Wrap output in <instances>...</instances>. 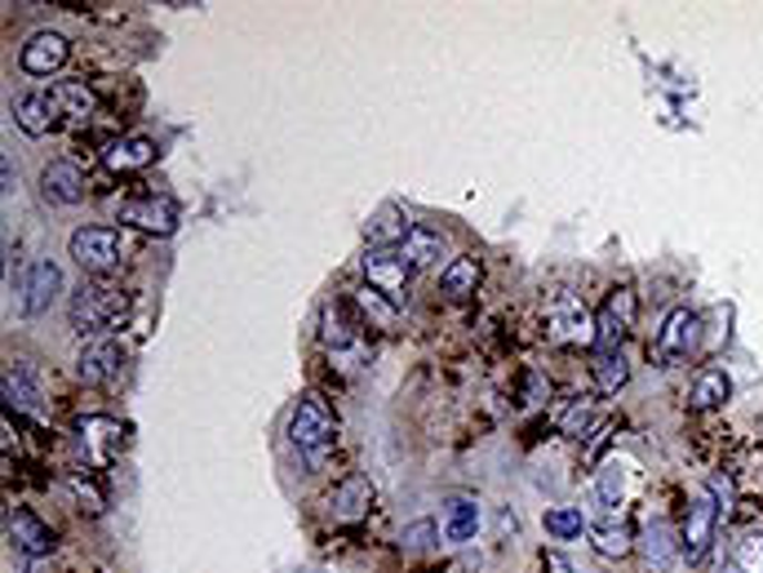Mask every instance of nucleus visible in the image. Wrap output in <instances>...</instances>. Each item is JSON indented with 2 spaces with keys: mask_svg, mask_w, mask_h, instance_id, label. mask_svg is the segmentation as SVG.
<instances>
[{
  "mask_svg": "<svg viewBox=\"0 0 763 573\" xmlns=\"http://www.w3.org/2000/svg\"><path fill=\"white\" fill-rule=\"evenodd\" d=\"M542 330H546V343H555V347H595L599 343L595 312L573 290H555L542 303Z\"/></svg>",
  "mask_w": 763,
  "mask_h": 573,
  "instance_id": "obj_1",
  "label": "nucleus"
},
{
  "mask_svg": "<svg viewBox=\"0 0 763 573\" xmlns=\"http://www.w3.org/2000/svg\"><path fill=\"white\" fill-rule=\"evenodd\" d=\"M289 440L302 449V454H324L333 440H337V414H333V405L324 400V396H302L297 400V409H293V418H289Z\"/></svg>",
  "mask_w": 763,
  "mask_h": 573,
  "instance_id": "obj_2",
  "label": "nucleus"
},
{
  "mask_svg": "<svg viewBox=\"0 0 763 573\" xmlns=\"http://www.w3.org/2000/svg\"><path fill=\"white\" fill-rule=\"evenodd\" d=\"M125 316V294L112 284H81V294L72 299V330L81 338H98Z\"/></svg>",
  "mask_w": 763,
  "mask_h": 573,
  "instance_id": "obj_3",
  "label": "nucleus"
},
{
  "mask_svg": "<svg viewBox=\"0 0 763 573\" xmlns=\"http://www.w3.org/2000/svg\"><path fill=\"white\" fill-rule=\"evenodd\" d=\"M409 275H414V267H409L405 249H368L364 253V284L377 294H387L396 308L409 290Z\"/></svg>",
  "mask_w": 763,
  "mask_h": 573,
  "instance_id": "obj_4",
  "label": "nucleus"
},
{
  "mask_svg": "<svg viewBox=\"0 0 763 573\" xmlns=\"http://www.w3.org/2000/svg\"><path fill=\"white\" fill-rule=\"evenodd\" d=\"M121 253H125V244H121V231H116V227H81V231L72 236V258H76L90 275L116 271V267H121Z\"/></svg>",
  "mask_w": 763,
  "mask_h": 573,
  "instance_id": "obj_5",
  "label": "nucleus"
},
{
  "mask_svg": "<svg viewBox=\"0 0 763 573\" xmlns=\"http://www.w3.org/2000/svg\"><path fill=\"white\" fill-rule=\"evenodd\" d=\"M697 343H701V316H697L692 308H675V312L666 316V325L657 330V338H652V356H657L661 365H675V361H683Z\"/></svg>",
  "mask_w": 763,
  "mask_h": 573,
  "instance_id": "obj_6",
  "label": "nucleus"
},
{
  "mask_svg": "<svg viewBox=\"0 0 763 573\" xmlns=\"http://www.w3.org/2000/svg\"><path fill=\"white\" fill-rule=\"evenodd\" d=\"M6 524H10V538H14V546L28 555V560H50L54 555V546H59V533L36 515V511H28V507H10V515H6Z\"/></svg>",
  "mask_w": 763,
  "mask_h": 573,
  "instance_id": "obj_7",
  "label": "nucleus"
},
{
  "mask_svg": "<svg viewBox=\"0 0 763 573\" xmlns=\"http://www.w3.org/2000/svg\"><path fill=\"white\" fill-rule=\"evenodd\" d=\"M639 555H644V569L648 573H670L675 569V560L683 555V538H679V529L670 524V520H648L644 524V533H639Z\"/></svg>",
  "mask_w": 763,
  "mask_h": 573,
  "instance_id": "obj_8",
  "label": "nucleus"
},
{
  "mask_svg": "<svg viewBox=\"0 0 763 573\" xmlns=\"http://www.w3.org/2000/svg\"><path fill=\"white\" fill-rule=\"evenodd\" d=\"M635 316H639V299H635V290H613L608 294V303L595 312V325H599V352L604 347H621V338L635 330Z\"/></svg>",
  "mask_w": 763,
  "mask_h": 573,
  "instance_id": "obj_9",
  "label": "nucleus"
},
{
  "mask_svg": "<svg viewBox=\"0 0 763 573\" xmlns=\"http://www.w3.org/2000/svg\"><path fill=\"white\" fill-rule=\"evenodd\" d=\"M41 200L45 205H59V209L81 205L85 200V174H81V165L76 160H50L41 169Z\"/></svg>",
  "mask_w": 763,
  "mask_h": 573,
  "instance_id": "obj_10",
  "label": "nucleus"
},
{
  "mask_svg": "<svg viewBox=\"0 0 763 573\" xmlns=\"http://www.w3.org/2000/svg\"><path fill=\"white\" fill-rule=\"evenodd\" d=\"M67 54H72L67 37H59V32H36V37L19 50V67H23L28 76H54V72L67 63Z\"/></svg>",
  "mask_w": 763,
  "mask_h": 573,
  "instance_id": "obj_11",
  "label": "nucleus"
},
{
  "mask_svg": "<svg viewBox=\"0 0 763 573\" xmlns=\"http://www.w3.org/2000/svg\"><path fill=\"white\" fill-rule=\"evenodd\" d=\"M121 222L147 231V236H169L178 227V205L169 196H147V200H129L121 205Z\"/></svg>",
  "mask_w": 763,
  "mask_h": 573,
  "instance_id": "obj_12",
  "label": "nucleus"
},
{
  "mask_svg": "<svg viewBox=\"0 0 763 573\" xmlns=\"http://www.w3.org/2000/svg\"><path fill=\"white\" fill-rule=\"evenodd\" d=\"M59 284H63L59 262H54V258H36V262L28 267V275H23V312H28V316L50 312V303H54V294H59Z\"/></svg>",
  "mask_w": 763,
  "mask_h": 573,
  "instance_id": "obj_13",
  "label": "nucleus"
},
{
  "mask_svg": "<svg viewBox=\"0 0 763 573\" xmlns=\"http://www.w3.org/2000/svg\"><path fill=\"white\" fill-rule=\"evenodd\" d=\"M121 365H125L121 343L98 338V343H90V347L81 352V361H76V378H81L85 387H107V383L121 374Z\"/></svg>",
  "mask_w": 763,
  "mask_h": 573,
  "instance_id": "obj_14",
  "label": "nucleus"
},
{
  "mask_svg": "<svg viewBox=\"0 0 763 573\" xmlns=\"http://www.w3.org/2000/svg\"><path fill=\"white\" fill-rule=\"evenodd\" d=\"M714 529H719V507L710 502V498H697L692 507H688V520H683V529H679V538H683V555L697 564L705 551H710V542H714Z\"/></svg>",
  "mask_w": 763,
  "mask_h": 573,
  "instance_id": "obj_15",
  "label": "nucleus"
},
{
  "mask_svg": "<svg viewBox=\"0 0 763 573\" xmlns=\"http://www.w3.org/2000/svg\"><path fill=\"white\" fill-rule=\"evenodd\" d=\"M0 392H6V405L10 409H28V414H41L45 409V392H41V378L28 361H14L0 378Z\"/></svg>",
  "mask_w": 763,
  "mask_h": 573,
  "instance_id": "obj_16",
  "label": "nucleus"
},
{
  "mask_svg": "<svg viewBox=\"0 0 763 573\" xmlns=\"http://www.w3.org/2000/svg\"><path fill=\"white\" fill-rule=\"evenodd\" d=\"M373 498H377V489H373L368 476H346L333 489V520L337 524H359L373 511Z\"/></svg>",
  "mask_w": 763,
  "mask_h": 573,
  "instance_id": "obj_17",
  "label": "nucleus"
},
{
  "mask_svg": "<svg viewBox=\"0 0 763 573\" xmlns=\"http://www.w3.org/2000/svg\"><path fill=\"white\" fill-rule=\"evenodd\" d=\"M151 160H156V143H151L147 134H125V138L107 143V152H103V165H107L112 174H138V169H147Z\"/></svg>",
  "mask_w": 763,
  "mask_h": 573,
  "instance_id": "obj_18",
  "label": "nucleus"
},
{
  "mask_svg": "<svg viewBox=\"0 0 763 573\" xmlns=\"http://www.w3.org/2000/svg\"><path fill=\"white\" fill-rule=\"evenodd\" d=\"M50 107H54V116L90 121V116L98 112V94H94V85H85V81H59V85L50 90Z\"/></svg>",
  "mask_w": 763,
  "mask_h": 573,
  "instance_id": "obj_19",
  "label": "nucleus"
},
{
  "mask_svg": "<svg viewBox=\"0 0 763 573\" xmlns=\"http://www.w3.org/2000/svg\"><path fill=\"white\" fill-rule=\"evenodd\" d=\"M728 396H732V378H728L723 369L705 365V369H697V378H692V392H688V409H692V414H710V409L728 405Z\"/></svg>",
  "mask_w": 763,
  "mask_h": 573,
  "instance_id": "obj_20",
  "label": "nucleus"
},
{
  "mask_svg": "<svg viewBox=\"0 0 763 573\" xmlns=\"http://www.w3.org/2000/svg\"><path fill=\"white\" fill-rule=\"evenodd\" d=\"M355 330H359V316H351L346 303H324L320 312V338L328 352H351L355 347Z\"/></svg>",
  "mask_w": 763,
  "mask_h": 573,
  "instance_id": "obj_21",
  "label": "nucleus"
},
{
  "mask_svg": "<svg viewBox=\"0 0 763 573\" xmlns=\"http://www.w3.org/2000/svg\"><path fill=\"white\" fill-rule=\"evenodd\" d=\"M475 290H480V258H475V253H458V258L440 271V294L453 299V303H462V299H471Z\"/></svg>",
  "mask_w": 763,
  "mask_h": 573,
  "instance_id": "obj_22",
  "label": "nucleus"
},
{
  "mask_svg": "<svg viewBox=\"0 0 763 573\" xmlns=\"http://www.w3.org/2000/svg\"><path fill=\"white\" fill-rule=\"evenodd\" d=\"M590 378H595V392H599V396H617V392L630 383V361H626V352H621V347L595 352Z\"/></svg>",
  "mask_w": 763,
  "mask_h": 573,
  "instance_id": "obj_23",
  "label": "nucleus"
},
{
  "mask_svg": "<svg viewBox=\"0 0 763 573\" xmlns=\"http://www.w3.org/2000/svg\"><path fill=\"white\" fill-rule=\"evenodd\" d=\"M405 258H409V267L418 271V267H436L440 258H445V249H449V240H445V231H436V227H427V222H414V231L405 236Z\"/></svg>",
  "mask_w": 763,
  "mask_h": 573,
  "instance_id": "obj_24",
  "label": "nucleus"
},
{
  "mask_svg": "<svg viewBox=\"0 0 763 573\" xmlns=\"http://www.w3.org/2000/svg\"><path fill=\"white\" fill-rule=\"evenodd\" d=\"M409 231H414V222L396 205H387L368 218V249H400Z\"/></svg>",
  "mask_w": 763,
  "mask_h": 573,
  "instance_id": "obj_25",
  "label": "nucleus"
},
{
  "mask_svg": "<svg viewBox=\"0 0 763 573\" xmlns=\"http://www.w3.org/2000/svg\"><path fill=\"white\" fill-rule=\"evenodd\" d=\"M351 308H355L359 325H368V330H396V316H400V308H396L387 294L368 290V284L351 294Z\"/></svg>",
  "mask_w": 763,
  "mask_h": 573,
  "instance_id": "obj_26",
  "label": "nucleus"
},
{
  "mask_svg": "<svg viewBox=\"0 0 763 573\" xmlns=\"http://www.w3.org/2000/svg\"><path fill=\"white\" fill-rule=\"evenodd\" d=\"M14 125L28 134V138H41V134H50V125H54V107H50V94H23L19 103H14Z\"/></svg>",
  "mask_w": 763,
  "mask_h": 573,
  "instance_id": "obj_27",
  "label": "nucleus"
},
{
  "mask_svg": "<svg viewBox=\"0 0 763 573\" xmlns=\"http://www.w3.org/2000/svg\"><path fill=\"white\" fill-rule=\"evenodd\" d=\"M475 524H480V507H475V502H467V498L449 502V515H445V538H449V542L475 538Z\"/></svg>",
  "mask_w": 763,
  "mask_h": 573,
  "instance_id": "obj_28",
  "label": "nucleus"
},
{
  "mask_svg": "<svg viewBox=\"0 0 763 573\" xmlns=\"http://www.w3.org/2000/svg\"><path fill=\"white\" fill-rule=\"evenodd\" d=\"M590 423H595V400H590V396H573L568 409L560 414V431H564V436H586Z\"/></svg>",
  "mask_w": 763,
  "mask_h": 573,
  "instance_id": "obj_29",
  "label": "nucleus"
},
{
  "mask_svg": "<svg viewBox=\"0 0 763 573\" xmlns=\"http://www.w3.org/2000/svg\"><path fill=\"white\" fill-rule=\"evenodd\" d=\"M582 529H586V520H582L577 507H551V511H546V533H551V538L568 542V538H582Z\"/></svg>",
  "mask_w": 763,
  "mask_h": 573,
  "instance_id": "obj_30",
  "label": "nucleus"
},
{
  "mask_svg": "<svg viewBox=\"0 0 763 573\" xmlns=\"http://www.w3.org/2000/svg\"><path fill=\"white\" fill-rule=\"evenodd\" d=\"M595 546H599V555H630V546H635V533L626 529V524H604V529H595Z\"/></svg>",
  "mask_w": 763,
  "mask_h": 573,
  "instance_id": "obj_31",
  "label": "nucleus"
},
{
  "mask_svg": "<svg viewBox=\"0 0 763 573\" xmlns=\"http://www.w3.org/2000/svg\"><path fill=\"white\" fill-rule=\"evenodd\" d=\"M732 564L741 573H763V533H745L736 546H732Z\"/></svg>",
  "mask_w": 763,
  "mask_h": 573,
  "instance_id": "obj_32",
  "label": "nucleus"
},
{
  "mask_svg": "<svg viewBox=\"0 0 763 573\" xmlns=\"http://www.w3.org/2000/svg\"><path fill=\"white\" fill-rule=\"evenodd\" d=\"M67 485H72V493L85 502V511H94V515H98V511L107 507V493L94 485V476H90V471H72V476H67Z\"/></svg>",
  "mask_w": 763,
  "mask_h": 573,
  "instance_id": "obj_33",
  "label": "nucleus"
},
{
  "mask_svg": "<svg viewBox=\"0 0 763 573\" xmlns=\"http://www.w3.org/2000/svg\"><path fill=\"white\" fill-rule=\"evenodd\" d=\"M621 493H626V476L617 471V462H604V467H599V502H604V507H617Z\"/></svg>",
  "mask_w": 763,
  "mask_h": 573,
  "instance_id": "obj_34",
  "label": "nucleus"
},
{
  "mask_svg": "<svg viewBox=\"0 0 763 573\" xmlns=\"http://www.w3.org/2000/svg\"><path fill=\"white\" fill-rule=\"evenodd\" d=\"M431 538H436V524L431 520H418V524L405 529V546H431Z\"/></svg>",
  "mask_w": 763,
  "mask_h": 573,
  "instance_id": "obj_35",
  "label": "nucleus"
},
{
  "mask_svg": "<svg viewBox=\"0 0 763 573\" xmlns=\"http://www.w3.org/2000/svg\"><path fill=\"white\" fill-rule=\"evenodd\" d=\"M551 396V383L542 374H529V392H524V405H542Z\"/></svg>",
  "mask_w": 763,
  "mask_h": 573,
  "instance_id": "obj_36",
  "label": "nucleus"
},
{
  "mask_svg": "<svg viewBox=\"0 0 763 573\" xmlns=\"http://www.w3.org/2000/svg\"><path fill=\"white\" fill-rule=\"evenodd\" d=\"M542 564H546L551 573H573V564H568L560 551H542Z\"/></svg>",
  "mask_w": 763,
  "mask_h": 573,
  "instance_id": "obj_37",
  "label": "nucleus"
},
{
  "mask_svg": "<svg viewBox=\"0 0 763 573\" xmlns=\"http://www.w3.org/2000/svg\"><path fill=\"white\" fill-rule=\"evenodd\" d=\"M23 573H54V569H50L45 560H28V564H23Z\"/></svg>",
  "mask_w": 763,
  "mask_h": 573,
  "instance_id": "obj_38",
  "label": "nucleus"
}]
</instances>
